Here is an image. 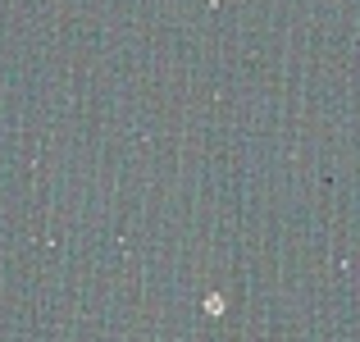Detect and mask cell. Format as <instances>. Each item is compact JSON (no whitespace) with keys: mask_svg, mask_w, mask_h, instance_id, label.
Returning <instances> with one entry per match:
<instances>
[]
</instances>
